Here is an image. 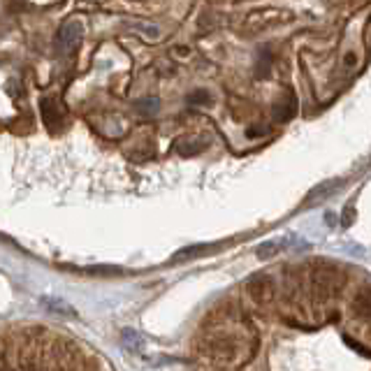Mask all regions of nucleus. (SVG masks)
Returning a JSON list of instances; mask_svg holds the SVG:
<instances>
[{
  "instance_id": "a211bd4d",
  "label": "nucleus",
  "mask_w": 371,
  "mask_h": 371,
  "mask_svg": "<svg viewBox=\"0 0 371 371\" xmlns=\"http://www.w3.org/2000/svg\"><path fill=\"white\" fill-rule=\"evenodd\" d=\"M355 63V54H348L346 56V65H353Z\"/></svg>"
},
{
  "instance_id": "9d476101",
  "label": "nucleus",
  "mask_w": 371,
  "mask_h": 371,
  "mask_svg": "<svg viewBox=\"0 0 371 371\" xmlns=\"http://www.w3.org/2000/svg\"><path fill=\"white\" fill-rule=\"evenodd\" d=\"M209 147V140H179L177 142V151L181 156H193L200 154L202 149Z\"/></svg>"
},
{
  "instance_id": "ddd939ff",
  "label": "nucleus",
  "mask_w": 371,
  "mask_h": 371,
  "mask_svg": "<svg viewBox=\"0 0 371 371\" xmlns=\"http://www.w3.org/2000/svg\"><path fill=\"white\" fill-rule=\"evenodd\" d=\"M135 109H137L140 114H144V116L156 114V112L161 109V100H158V97H144V100L135 102Z\"/></svg>"
},
{
  "instance_id": "dca6fc26",
  "label": "nucleus",
  "mask_w": 371,
  "mask_h": 371,
  "mask_svg": "<svg viewBox=\"0 0 371 371\" xmlns=\"http://www.w3.org/2000/svg\"><path fill=\"white\" fill-rule=\"evenodd\" d=\"M355 218H358V211H355V207H353V202H348L346 207H344V214H342V228H351V225L355 223Z\"/></svg>"
},
{
  "instance_id": "6e6552de",
  "label": "nucleus",
  "mask_w": 371,
  "mask_h": 371,
  "mask_svg": "<svg viewBox=\"0 0 371 371\" xmlns=\"http://www.w3.org/2000/svg\"><path fill=\"white\" fill-rule=\"evenodd\" d=\"M353 313L358 318H371V285H365L353 299Z\"/></svg>"
},
{
  "instance_id": "0eeeda50",
  "label": "nucleus",
  "mask_w": 371,
  "mask_h": 371,
  "mask_svg": "<svg viewBox=\"0 0 371 371\" xmlns=\"http://www.w3.org/2000/svg\"><path fill=\"white\" fill-rule=\"evenodd\" d=\"M211 251H214V246H209V244H191V246L179 248V251L170 257V262L172 264L191 262V260H195V257H202V255H207Z\"/></svg>"
},
{
  "instance_id": "1a4fd4ad",
  "label": "nucleus",
  "mask_w": 371,
  "mask_h": 371,
  "mask_svg": "<svg viewBox=\"0 0 371 371\" xmlns=\"http://www.w3.org/2000/svg\"><path fill=\"white\" fill-rule=\"evenodd\" d=\"M42 304L47 306L51 313H56V316H67V318H74V316H77L74 306L67 304L65 299H58V297H42Z\"/></svg>"
},
{
  "instance_id": "4468645a",
  "label": "nucleus",
  "mask_w": 371,
  "mask_h": 371,
  "mask_svg": "<svg viewBox=\"0 0 371 371\" xmlns=\"http://www.w3.org/2000/svg\"><path fill=\"white\" fill-rule=\"evenodd\" d=\"M281 248H283V241L271 239V241H264V244L255 251V255L260 257V260H267V257H274L278 251H281Z\"/></svg>"
},
{
  "instance_id": "423d86ee",
  "label": "nucleus",
  "mask_w": 371,
  "mask_h": 371,
  "mask_svg": "<svg viewBox=\"0 0 371 371\" xmlns=\"http://www.w3.org/2000/svg\"><path fill=\"white\" fill-rule=\"evenodd\" d=\"M346 184V179H330V181H323V184H318L311 193L304 198V204H313L318 200H328L330 195H335L339 188Z\"/></svg>"
},
{
  "instance_id": "f3484780",
  "label": "nucleus",
  "mask_w": 371,
  "mask_h": 371,
  "mask_svg": "<svg viewBox=\"0 0 371 371\" xmlns=\"http://www.w3.org/2000/svg\"><path fill=\"white\" fill-rule=\"evenodd\" d=\"M88 274H100V276H116L121 274L119 267H88Z\"/></svg>"
},
{
  "instance_id": "f257e3e1",
  "label": "nucleus",
  "mask_w": 371,
  "mask_h": 371,
  "mask_svg": "<svg viewBox=\"0 0 371 371\" xmlns=\"http://www.w3.org/2000/svg\"><path fill=\"white\" fill-rule=\"evenodd\" d=\"M344 285V274L337 264H332L328 260L318 262L311 271V292L316 302H330L335 295L342 290Z\"/></svg>"
},
{
  "instance_id": "f03ea898",
  "label": "nucleus",
  "mask_w": 371,
  "mask_h": 371,
  "mask_svg": "<svg viewBox=\"0 0 371 371\" xmlns=\"http://www.w3.org/2000/svg\"><path fill=\"white\" fill-rule=\"evenodd\" d=\"M81 37H84V26L77 19L65 21L56 33V51L60 56H72L77 51Z\"/></svg>"
},
{
  "instance_id": "7ed1b4c3",
  "label": "nucleus",
  "mask_w": 371,
  "mask_h": 371,
  "mask_svg": "<svg viewBox=\"0 0 371 371\" xmlns=\"http://www.w3.org/2000/svg\"><path fill=\"white\" fill-rule=\"evenodd\" d=\"M246 290H248V295H251V299L262 304V302H269L271 297H274V281H271V276H267V274H253L251 278H248Z\"/></svg>"
},
{
  "instance_id": "20e7f679",
  "label": "nucleus",
  "mask_w": 371,
  "mask_h": 371,
  "mask_svg": "<svg viewBox=\"0 0 371 371\" xmlns=\"http://www.w3.org/2000/svg\"><path fill=\"white\" fill-rule=\"evenodd\" d=\"M271 114H274V121H278V123H288V121L295 119V114H297V97H295L290 90H285V93H281V97L274 102Z\"/></svg>"
},
{
  "instance_id": "f8f14e48",
  "label": "nucleus",
  "mask_w": 371,
  "mask_h": 371,
  "mask_svg": "<svg viewBox=\"0 0 371 371\" xmlns=\"http://www.w3.org/2000/svg\"><path fill=\"white\" fill-rule=\"evenodd\" d=\"M121 342H123V346L128 348V351H133V353H142L144 351V339H142L140 332H135V330H123Z\"/></svg>"
},
{
  "instance_id": "2eb2a0df",
  "label": "nucleus",
  "mask_w": 371,
  "mask_h": 371,
  "mask_svg": "<svg viewBox=\"0 0 371 371\" xmlns=\"http://www.w3.org/2000/svg\"><path fill=\"white\" fill-rule=\"evenodd\" d=\"M188 104H211V95H209V90H204V88H198V90H193L191 95H188Z\"/></svg>"
},
{
  "instance_id": "9b49d317",
  "label": "nucleus",
  "mask_w": 371,
  "mask_h": 371,
  "mask_svg": "<svg viewBox=\"0 0 371 371\" xmlns=\"http://www.w3.org/2000/svg\"><path fill=\"white\" fill-rule=\"evenodd\" d=\"M211 353L216 355V358H232L234 355V344H232V339L228 337H218L214 339V344H211Z\"/></svg>"
},
{
  "instance_id": "39448f33",
  "label": "nucleus",
  "mask_w": 371,
  "mask_h": 371,
  "mask_svg": "<svg viewBox=\"0 0 371 371\" xmlns=\"http://www.w3.org/2000/svg\"><path fill=\"white\" fill-rule=\"evenodd\" d=\"M40 107H42L44 126H47L51 133H58L60 128H63V114H60V107L56 104V100H51V97H42Z\"/></svg>"
}]
</instances>
